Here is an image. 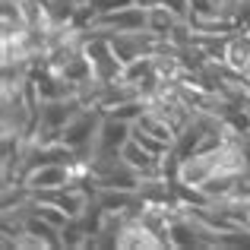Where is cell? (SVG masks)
Here are the masks:
<instances>
[{
  "label": "cell",
  "mask_w": 250,
  "mask_h": 250,
  "mask_svg": "<svg viewBox=\"0 0 250 250\" xmlns=\"http://www.w3.org/2000/svg\"><path fill=\"white\" fill-rule=\"evenodd\" d=\"M102 108H95V104H85L80 108L73 117L67 121V127L61 130V143H67L70 149H73L76 155H83V159H89L92 149H95V136H98V124H102Z\"/></svg>",
  "instance_id": "obj_1"
},
{
  "label": "cell",
  "mask_w": 250,
  "mask_h": 250,
  "mask_svg": "<svg viewBox=\"0 0 250 250\" xmlns=\"http://www.w3.org/2000/svg\"><path fill=\"white\" fill-rule=\"evenodd\" d=\"M89 29H98V32H149V6L143 3H127L121 10H111V13H102V16L92 19Z\"/></svg>",
  "instance_id": "obj_2"
},
{
  "label": "cell",
  "mask_w": 250,
  "mask_h": 250,
  "mask_svg": "<svg viewBox=\"0 0 250 250\" xmlns=\"http://www.w3.org/2000/svg\"><path fill=\"white\" fill-rule=\"evenodd\" d=\"M22 184L32 196H42V193H54V190L73 184V171L70 165H61V162H51V165H35L22 174Z\"/></svg>",
  "instance_id": "obj_3"
},
{
  "label": "cell",
  "mask_w": 250,
  "mask_h": 250,
  "mask_svg": "<svg viewBox=\"0 0 250 250\" xmlns=\"http://www.w3.org/2000/svg\"><path fill=\"white\" fill-rule=\"evenodd\" d=\"M130 136H133V124H130V121L102 114V124H98V136H95V149H92V155H121V149L127 146ZM92 155H89V159H92Z\"/></svg>",
  "instance_id": "obj_4"
},
{
  "label": "cell",
  "mask_w": 250,
  "mask_h": 250,
  "mask_svg": "<svg viewBox=\"0 0 250 250\" xmlns=\"http://www.w3.org/2000/svg\"><path fill=\"white\" fill-rule=\"evenodd\" d=\"M155 73H162V70H159V54L152 51V54H143V57H136V61L124 63V70H121V80L140 89V83H146L149 76H155Z\"/></svg>",
  "instance_id": "obj_5"
},
{
  "label": "cell",
  "mask_w": 250,
  "mask_h": 250,
  "mask_svg": "<svg viewBox=\"0 0 250 250\" xmlns=\"http://www.w3.org/2000/svg\"><path fill=\"white\" fill-rule=\"evenodd\" d=\"M184 22L181 13H174L171 6L162 0V3H152L149 6V32H152L155 38H168L171 32H174V25Z\"/></svg>",
  "instance_id": "obj_6"
},
{
  "label": "cell",
  "mask_w": 250,
  "mask_h": 250,
  "mask_svg": "<svg viewBox=\"0 0 250 250\" xmlns=\"http://www.w3.org/2000/svg\"><path fill=\"white\" fill-rule=\"evenodd\" d=\"M127 3H136V0H92V10H95V16H102V13L121 10V6H127Z\"/></svg>",
  "instance_id": "obj_7"
},
{
  "label": "cell",
  "mask_w": 250,
  "mask_h": 250,
  "mask_svg": "<svg viewBox=\"0 0 250 250\" xmlns=\"http://www.w3.org/2000/svg\"><path fill=\"white\" fill-rule=\"evenodd\" d=\"M80 3H92V0H80Z\"/></svg>",
  "instance_id": "obj_8"
}]
</instances>
